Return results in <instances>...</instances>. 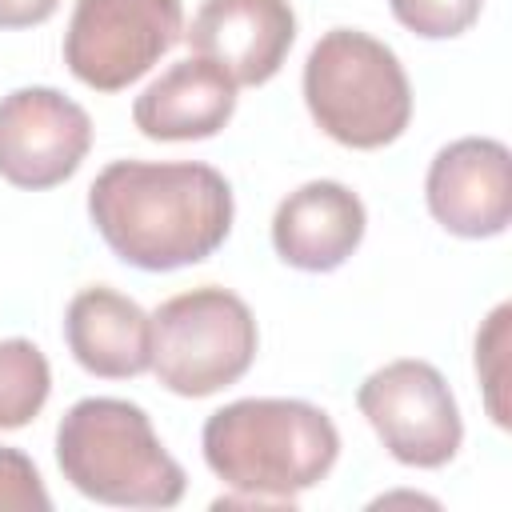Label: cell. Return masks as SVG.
I'll list each match as a JSON object with an SVG mask.
<instances>
[{
    "instance_id": "cell-3",
    "label": "cell",
    "mask_w": 512,
    "mask_h": 512,
    "mask_svg": "<svg viewBox=\"0 0 512 512\" xmlns=\"http://www.w3.org/2000/svg\"><path fill=\"white\" fill-rule=\"evenodd\" d=\"M56 464L80 496L112 508H172L188 488L148 412L116 396L76 400L60 416Z\"/></svg>"
},
{
    "instance_id": "cell-7",
    "label": "cell",
    "mask_w": 512,
    "mask_h": 512,
    "mask_svg": "<svg viewBox=\"0 0 512 512\" xmlns=\"http://www.w3.org/2000/svg\"><path fill=\"white\" fill-rule=\"evenodd\" d=\"M356 404L384 448L408 468H444L464 440V420L448 380L428 360H392L376 368Z\"/></svg>"
},
{
    "instance_id": "cell-16",
    "label": "cell",
    "mask_w": 512,
    "mask_h": 512,
    "mask_svg": "<svg viewBox=\"0 0 512 512\" xmlns=\"http://www.w3.org/2000/svg\"><path fill=\"white\" fill-rule=\"evenodd\" d=\"M388 4L408 32L424 40H452L476 24L484 0H388Z\"/></svg>"
},
{
    "instance_id": "cell-18",
    "label": "cell",
    "mask_w": 512,
    "mask_h": 512,
    "mask_svg": "<svg viewBox=\"0 0 512 512\" xmlns=\"http://www.w3.org/2000/svg\"><path fill=\"white\" fill-rule=\"evenodd\" d=\"M56 8L60 0H0V28H36Z\"/></svg>"
},
{
    "instance_id": "cell-13",
    "label": "cell",
    "mask_w": 512,
    "mask_h": 512,
    "mask_svg": "<svg viewBox=\"0 0 512 512\" xmlns=\"http://www.w3.org/2000/svg\"><path fill=\"white\" fill-rule=\"evenodd\" d=\"M232 112L236 80L204 56L176 60L132 104V120L148 140H208L232 120Z\"/></svg>"
},
{
    "instance_id": "cell-6",
    "label": "cell",
    "mask_w": 512,
    "mask_h": 512,
    "mask_svg": "<svg viewBox=\"0 0 512 512\" xmlns=\"http://www.w3.org/2000/svg\"><path fill=\"white\" fill-rule=\"evenodd\" d=\"M180 36V0H76L64 32V64L80 84L120 92L136 84Z\"/></svg>"
},
{
    "instance_id": "cell-11",
    "label": "cell",
    "mask_w": 512,
    "mask_h": 512,
    "mask_svg": "<svg viewBox=\"0 0 512 512\" xmlns=\"http://www.w3.org/2000/svg\"><path fill=\"white\" fill-rule=\"evenodd\" d=\"M364 204L340 180H308L272 216V248L300 272L340 268L364 240Z\"/></svg>"
},
{
    "instance_id": "cell-15",
    "label": "cell",
    "mask_w": 512,
    "mask_h": 512,
    "mask_svg": "<svg viewBox=\"0 0 512 512\" xmlns=\"http://www.w3.org/2000/svg\"><path fill=\"white\" fill-rule=\"evenodd\" d=\"M508 316H512V308L500 304L488 316V324L476 332V372L484 384L488 416L500 428H508V400H504V388H508Z\"/></svg>"
},
{
    "instance_id": "cell-14",
    "label": "cell",
    "mask_w": 512,
    "mask_h": 512,
    "mask_svg": "<svg viewBox=\"0 0 512 512\" xmlns=\"http://www.w3.org/2000/svg\"><path fill=\"white\" fill-rule=\"evenodd\" d=\"M52 392V368L44 352L24 340H0V428H24L40 416Z\"/></svg>"
},
{
    "instance_id": "cell-17",
    "label": "cell",
    "mask_w": 512,
    "mask_h": 512,
    "mask_svg": "<svg viewBox=\"0 0 512 512\" xmlns=\"http://www.w3.org/2000/svg\"><path fill=\"white\" fill-rule=\"evenodd\" d=\"M0 508H16V512H48L52 496L36 472V464L20 452V448H4L0 444Z\"/></svg>"
},
{
    "instance_id": "cell-8",
    "label": "cell",
    "mask_w": 512,
    "mask_h": 512,
    "mask_svg": "<svg viewBox=\"0 0 512 512\" xmlns=\"http://www.w3.org/2000/svg\"><path fill=\"white\" fill-rule=\"evenodd\" d=\"M92 148L88 112L56 88H16L0 96V176L40 192L64 184Z\"/></svg>"
},
{
    "instance_id": "cell-10",
    "label": "cell",
    "mask_w": 512,
    "mask_h": 512,
    "mask_svg": "<svg viewBox=\"0 0 512 512\" xmlns=\"http://www.w3.org/2000/svg\"><path fill=\"white\" fill-rule=\"evenodd\" d=\"M184 40L196 56L224 68L236 88H256L280 72L296 40V12L288 0H204Z\"/></svg>"
},
{
    "instance_id": "cell-4",
    "label": "cell",
    "mask_w": 512,
    "mask_h": 512,
    "mask_svg": "<svg viewBox=\"0 0 512 512\" xmlns=\"http://www.w3.org/2000/svg\"><path fill=\"white\" fill-rule=\"evenodd\" d=\"M304 104L336 144L384 148L412 120V84L384 40L360 28H332L308 52Z\"/></svg>"
},
{
    "instance_id": "cell-1",
    "label": "cell",
    "mask_w": 512,
    "mask_h": 512,
    "mask_svg": "<svg viewBox=\"0 0 512 512\" xmlns=\"http://www.w3.org/2000/svg\"><path fill=\"white\" fill-rule=\"evenodd\" d=\"M232 188L212 164L116 160L88 188V216L132 268L172 272L208 260L232 232Z\"/></svg>"
},
{
    "instance_id": "cell-2",
    "label": "cell",
    "mask_w": 512,
    "mask_h": 512,
    "mask_svg": "<svg viewBox=\"0 0 512 512\" xmlns=\"http://www.w3.org/2000/svg\"><path fill=\"white\" fill-rule=\"evenodd\" d=\"M204 460L236 492L264 504H288L316 488L336 456L340 432L332 416L308 400L248 396L204 420Z\"/></svg>"
},
{
    "instance_id": "cell-9",
    "label": "cell",
    "mask_w": 512,
    "mask_h": 512,
    "mask_svg": "<svg viewBox=\"0 0 512 512\" xmlns=\"http://www.w3.org/2000/svg\"><path fill=\"white\" fill-rule=\"evenodd\" d=\"M428 212L440 228L464 240L500 236L512 220V156L492 136L444 144L424 180Z\"/></svg>"
},
{
    "instance_id": "cell-12",
    "label": "cell",
    "mask_w": 512,
    "mask_h": 512,
    "mask_svg": "<svg viewBox=\"0 0 512 512\" xmlns=\"http://www.w3.org/2000/svg\"><path fill=\"white\" fill-rule=\"evenodd\" d=\"M64 340L76 364L104 380H128L152 368V316L104 284L72 296L64 312Z\"/></svg>"
},
{
    "instance_id": "cell-5",
    "label": "cell",
    "mask_w": 512,
    "mask_h": 512,
    "mask_svg": "<svg viewBox=\"0 0 512 512\" xmlns=\"http://www.w3.org/2000/svg\"><path fill=\"white\" fill-rule=\"evenodd\" d=\"M256 344L252 308L216 284L180 292L152 312V372L168 392L188 400L236 384L252 368Z\"/></svg>"
}]
</instances>
